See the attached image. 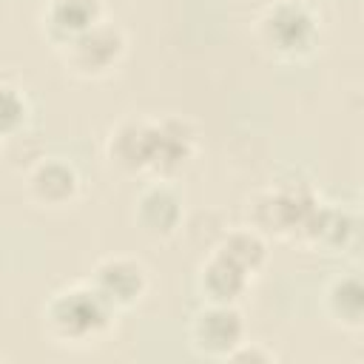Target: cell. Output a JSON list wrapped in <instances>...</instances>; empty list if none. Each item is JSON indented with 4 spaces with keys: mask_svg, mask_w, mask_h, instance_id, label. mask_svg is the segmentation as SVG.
<instances>
[{
    "mask_svg": "<svg viewBox=\"0 0 364 364\" xmlns=\"http://www.w3.org/2000/svg\"><path fill=\"white\" fill-rule=\"evenodd\" d=\"M114 307L97 287H74L60 293L48 304V324L60 338L82 341L88 336H97L100 330L108 327Z\"/></svg>",
    "mask_w": 364,
    "mask_h": 364,
    "instance_id": "6da1fadb",
    "label": "cell"
},
{
    "mask_svg": "<svg viewBox=\"0 0 364 364\" xmlns=\"http://www.w3.org/2000/svg\"><path fill=\"white\" fill-rule=\"evenodd\" d=\"M262 34L279 54H296L310 48L316 37V20L299 3H279L264 14Z\"/></svg>",
    "mask_w": 364,
    "mask_h": 364,
    "instance_id": "7a4b0ae2",
    "label": "cell"
},
{
    "mask_svg": "<svg viewBox=\"0 0 364 364\" xmlns=\"http://www.w3.org/2000/svg\"><path fill=\"white\" fill-rule=\"evenodd\" d=\"M242 333H245L242 316L230 304H210L193 318L191 327L193 347L205 355H219V358H228L230 350L242 344Z\"/></svg>",
    "mask_w": 364,
    "mask_h": 364,
    "instance_id": "3957f363",
    "label": "cell"
},
{
    "mask_svg": "<svg viewBox=\"0 0 364 364\" xmlns=\"http://www.w3.org/2000/svg\"><path fill=\"white\" fill-rule=\"evenodd\" d=\"M65 46H68V63L74 65V71L100 74V71H105L119 57V51H122V34L114 26L94 23L82 34L71 37Z\"/></svg>",
    "mask_w": 364,
    "mask_h": 364,
    "instance_id": "277c9868",
    "label": "cell"
},
{
    "mask_svg": "<svg viewBox=\"0 0 364 364\" xmlns=\"http://www.w3.org/2000/svg\"><path fill=\"white\" fill-rule=\"evenodd\" d=\"M193 151V131L179 119H165L151 125L148 134V168L171 173L188 162Z\"/></svg>",
    "mask_w": 364,
    "mask_h": 364,
    "instance_id": "5b68a950",
    "label": "cell"
},
{
    "mask_svg": "<svg viewBox=\"0 0 364 364\" xmlns=\"http://www.w3.org/2000/svg\"><path fill=\"white\" fill-rule=\"evenodd\" d=\"M94 287L108 299L111 307L134 304L145 290V270L131 259H105L94 273Z\"/></svg>",
    "mask_w": 364,
    "mask_h": 364,
    "instance_id": "8992f818",
    "label": "cell"
},
{
    "mask_svg": "<svg viewBox=\"0 0 364 364\" xmlns=\"http://www.w3.org/2000/svg\"><path fill=\"white\" fill-rule=\"evenodd\" d=\"M100 23V0H51L48 3V26L68 43Z\"/></svg>",
    "mask_w": 364,
    "mask_h": 364,
    "instance_id": "52a82bcc",
    "label": "cell"
},
{
    "mask_svg": "<svg viewBox=\"0 0 364 364\" xmlns=\"http://www.w3.org/2000/svg\"><path fill=\"white\" fill-rule=\"evenodd\" d=\"M245 284H247V273L230 264L228 259H222L219 253H213V259L202 270V290L210 296L213 304H233L236 296L245 290Z\"/></svg>",
    "mask_w": 364,
    "mask_h": 364,
    "instance_id": "ba28073f",
    "label": "cell"
},
{
    "mask_svg": "<svg viewBox=\"0 0 364 364\" xmlns=\"http://www.w3.org/2000/svg\"><path fill=\"white\" fill-rule=\"evenodd\" d=\"M139 222L151 233H171L179 222V199L171 188L154 185L139 196Z\"/></svg>",
    "mask_w": 364,
    "mask_h": 364,
    "instance_id": "9c48e42d",
    "label": "cell"
},
{
    "mask_svg": "<svg viewBox=\"0 0 364 364\" xmlns=\"http://www.w3.org/2000/svg\"><path fill=\"white\" fill-rule=\"evenodd\" d=\"M148 134L151 125L145 122H125L117 128V134L111 136V156L122 165V168H148Z\"/></svg>",
    "mask_w": 364,
    "mask_h": 364,
    "instance_id": "30bf717a",
    "label": "cell"
},
{
    "mask_svg": "<svg viewBox=\"0 0 364 364\" xmlns=\"http://www.w3.org/2000/svg\"><path fill=\"white\" fill-rule=\"evenodd\" d=\"M74 188H77V176L63 162H43L31 173V191H34V196L43 199V202H48V205L65 202L74 193Z\"/></svg>",
    "mask_w": 364,
    "mask_h": 364,
    "instance_id": "8fae6325",
    "label": "cell"
},
{
    "mask_svg": "<svg viewBox=\"0 0 364 364\" xmlns=\"http://www.w3.org/2000/svg\"><path fill=\"white\" fill-rule=\"evenodd\" d=\"M327 301H330V313H333L336 318H341V321L350 324V327H358V324H361L364 290H361V282H358L355 276L338 279V282L330 287Z\"/></svg>",
    "mask_w": 364,
    "mask_h": 364,
    "instance_id": "7c38bea8",
    "label": "cell"
},
{
    "mask_svg": "<svg viewBox=\"0 0 364 364\" xmlns=\"http://www.w3.org/2000/svg\"><path fill=\"white\" fill-rule=\"evenodd\" d=\"M222 259H228L230 264H236L239 270H245V273H253L259 264H262V259H264V245H262V239L256 236V233H230L222 245H219V250H216Z\"/></svg>",
    "mask_w": 364,
    "mask_h": 364,
    "instance_id": "4fadbf2b",
    "label": "cell"
},
{
    "mask_svg": "<svg viewBox=\"0 0 364 364\" xmlns=\"http://www.w3.org/2000/svg\"><path fill=\"white\" fill-rule=\"evenodd\" d=\"M26 114L23 97L11 85H0V134H11Z\"/></svg>",
    "mask_w": 364,
    "mask_h": 364,
    "instance_id": "5bb4252c",
    "label": "cell"
}]
</instances>
